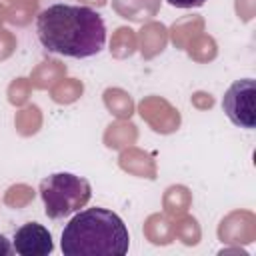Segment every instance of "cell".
<instances>
[{"label":"cell","mask_w":256,"mask_h":256,"mask_svg":"<svg viewBox=\"0 0 256 256\" xmlns=\"http://www.w3.org/2000/svg\"><path fill=\"white\" fill-rule=\"evenodd\" d=\"M12 252H14L12 244L6 240V236H4V234H0V254H2V256H6V254H12Z\"/></svg>","instance_id":"52a82bcc"},{"label":"cell","mask_w":256,"mask_h":256,"mask_svg":"<svg viewBox=\"0 0 256 256\" xmlns=\"http://www.w3.org/2000/svg\"><path fill=\"white\" fill-rule=\"evenodd\" d=\"M12 248L20 256H46L54 250L52 234L38 222H26L14 232Z\"/></svg>","instance_id":"5b68a950"},{"label":"cell","mask_w":256,"mask_h":256,"mask_svg":"<svg viewBox=\"0 0 256 256\" xmlns=\"http://www.w3.org/2000/svg\"><path fill=\"white\" fill-rule=\"evenodd\" d=\"M130 234L122 218L106 208L78 210L64 226L60 248L64 256H122Z\"/></svg>","instance_id":"7a4b0ae2"},{"label":"cell","mask_w":256,"mask_h":256,"mask_svg":"<svg viewBox=\"0 0 256 256\" xmlns=\"http://www.w3.org/2000/svg\"><path fill=\"white\" fill-rule=\"evenodd\" d=\"M40 44L54 54L90 58L104 48L106 26L102 16L88 6L52 4L36 18Z\"/></svg>","instance_id":"6da1fadb"},{"label":"cell","mask_w":256,"mask_h":256,"mask_svg":"<svg viewBox=\"0 0 256 256\" xmlns=\"http://www.w3.org/2000/svg\"><path fill=\"white\" fill-rule=\"evenodd\" d=\"M90 184L86 178L72 172H56L40 182V198L44 202V212L52 220H60L78 212L90 200Z\"/></svg>","instance_id":"3957f363"},{"label":"cell","mask_w":256,"mask_h":256,"mask_svg":"<svg viewBox=\"0 0 256 256\" xmlns=\"http://www.w3.org/2000/svg\"><path fill=\"white\" fill-rule=\"evenodd\" d=\"M254 98H256V82L252 78H242L230 84V88L222 98V108L232 124L246 130H252L256 126Z\"/></svg>","instance_id":"277c9868"},{"label":"cell","mask_w":256,"mask_h":256,"mask_svg":"<svg viewBox=\"0 0 256 256\" xmlns=\"http://www.w3.org/2000/svg\"><path fill=\"white\" fill-rule=\"evenodd\" d=\"M166 2L174 8H196V6H202L206 0H166Z\"/></svg>","instance_id":"8992f818"}]
</instances>
